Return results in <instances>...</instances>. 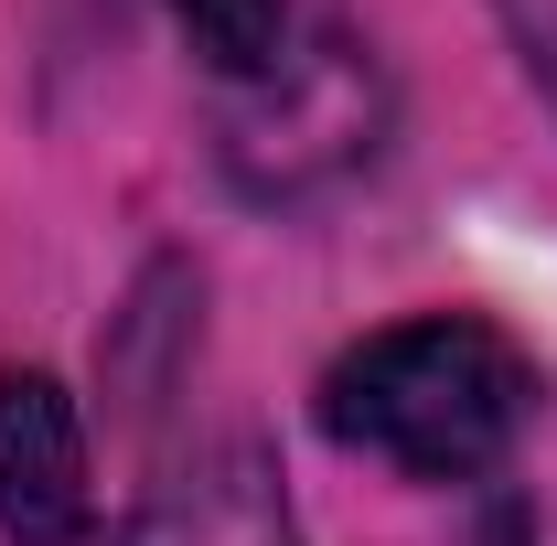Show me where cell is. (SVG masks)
<instances>
[{
	"label": "cell",
	"instance_id": "5",
	"mask_svg": "<svg viewBox=\"0 0 557 546\" xmlns=\"http://www.w3.org/2000/svg\"><path fill=\"white\" fill-rule=\"evenodd\" d=\"M172 22H183V44L205 54L214 75H269L278 65V33H289V0H172Z\"/></svg>",
	"mask_w": 557,
	"mask_h": 546
},
{
	"label": "cell",
	"instance_id": "6",
	"mask_svg": "<svg viewBox=\"0 0 557 546\" xmlns=\"http://www.w3.org/2000/svg\"><path fill=\"white\" fill-rule=\"evenodd\" d=\"M493 11H504V33H515L525 75L547 86V108H557V0H493Z\"/></svg>",
	"mask_w": 557,
	"mask_h": 546
},
{
	"label": "cell",
	"instance_id": "1",
	"mask_svg": "<svg viewBox=\"0 0 557 546\" xmlns=\"http://www.w3.org/2000/svg\"><path fill=\"white\" fill-rule=\"evenodd\" d=\"M536 408V364L493 322H386L322 375V429L418 482H483Z\"/></svg>",
	"mask_w": 557,
	"mask_h": 546
},
{
	"label": "cell",
	"instance_id": "4",
	"mask_svg": "<svg viewBox=\"0 0 557 546\" xmlns=\"http://www.w3.org/2000/svg\"><path fill=\"white\" fill-rule=\"evenodd\" d=\"M119 546H300V525H289L278 461L258 439H225L150 482V504L119 525Z\"/></svg>",
	"mask_w": 557,
	"mask_h": 546
},
{
	"label": "cell",
	"instance_id": "2",
	"mask_svg": "<svg viewBox=\"0 0 557 546\" xmlns=\"http://www.w3.org/2000/svg\"><path fill=\"white\" fill-rule=\"evenodd\" d=\"M258 97L225 119V161L247 194H311L354 172L375 150V65L354 44H311V54H278L269 75H247Z\"/></svg>",
	"mask_w": 557,
	"mask_h": 546
},
{
	"label": "cell",
	"instance_id": "3",
	"mask_svg": "<svg viewBox=\"0 0 557 546\" xmlns=\"http://www.w3.org/2000/svg\"><path fill=\"white\" fill-rule=\"evenodd\" d=\"M97 493H86V429L54 375L11 364L0 375V536L11 546H86Z\"/></svg>",
	"mask_w": 557,
	"mask_h": 546
}]
</instances>
